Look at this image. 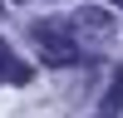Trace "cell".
Returning a JSON list of instances; mask_svg holds the SVG:
<instances>
[{"instance_id":"cell-1","label":"cell","mask_w":123,"mask_h":118,"mask_svg":"<svg viewBox=\"0 0 123 118\" xmlns=\"http://www.w3.org/2000/svg\"><path fill=\"white\" fill-rule=\"evenodd\" d=\"M30 35H35L39 59H44V64H79V59H84V49L69 39V30H64V25H44V20H39Z\"/></svg>"},{"instance_id":"cell-2","label":"cell","mask_w":123,"mask_h":118,"mask_svg":"<svg viewBox=\"0 0 123 118\" xmlns=\"http://www.w3.org/2000/svg\"><path fill=\"white\" fill-rule=\"evenodd\" d=\"M5 79H20V84H25V79H30V69L10 64V49H5V39H0V84H5Z\"/></svg>"},{"instance_id":"cell-3","label":"cell","mask_w":123,"mask_h":118,"mask_svg":"<svg viewBox=\"0 0 123 118\" xmlns=\"http://www.w3.org/2000/svg\"><path fill=\"white\" fill-rule=\"evenodd\" d=\"M113 5H123V0H113Z\"/></svg>"}]
</instances>
